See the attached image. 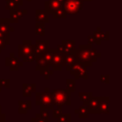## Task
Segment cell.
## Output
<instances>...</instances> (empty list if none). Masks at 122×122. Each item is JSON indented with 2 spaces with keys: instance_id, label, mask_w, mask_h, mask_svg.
Here are the masks:
<instances>
[{
  "instance_id": "obj_34",
  "label": "cell",
  "mask_w": 122,
  "mask_h": 122,
  "mask_svg": "<svg viewBox=\"0 0 122 122\" xmlns=\"http://www.w3.org/2000/svg\"><path fill=\"white\" fill-rule=\"evenodd\" d=\"M0 87L10 89V79H0Z\"/></svg>"
},
{
  "instance_id": "obj_23",
  "label": "cell",
  "mask_w": 122,
  "mask_h": 122,
  "mask_svg": "<svg viewBox=\"0 0 122 122\" xmlns=\"http://www.w3.org/2000/svg\"><path fill=\"white\" fill-rule=\"evenodd\" d=\"M45 23L42 22H36L35 23V33L40 36L45 35Z\"/></svg>"
},
{
  "instance_id": "obj_8",
  "label": "cell",
  "mask_w": 122,
  "mask_h": 122,
  "mask_svg": "<svg viewBox=\"0 0 122 122\" xmlns=\"http://www.w3.org/2000/svg\"><path fill=\"white\" fill-rule=\"evenodd\" d=\"M5 65L9 67L10 71H17L19 67L23 66V61H20L18 57H15L13 52H10V56L5 58Z\"/></svg>"
},
{
  "instance_id": "obj_45",
  "label": "cell",
  "mask_w": 122,
  "mask_h": 122,
  "mask_svg": "<svg viewBox=\"0 0 122 122\" xmlns=\"http://www.w3.org/2000/svg\"><path fill=\"white\" fill-rule=\"evenodd\" d=\"M1 91H2V87H0V92H1Z\"/></svg>"
},
{
  "instance_id": "obj_10",
  "label": "cell",
  "mask_w": 122,
  "mask_h": 122,
  "mask_svg": "<svg viewBox=\"0 0 122 122\" xmlns=\"http://www.w3.org/2000/svg\"><path fill=\"white\" fill-rule=\"evenodd\" d=\"M76 51L77 49H73L70 53H68L67 55H65V68L67 71H70V69L71 68L72 65H74L78 59H77V56H76Z\"/></svg>"
},
{
  "instance_id": "obj_27",
  "label": "cell",
  "mask_w": 122,
  "mask_h": 122,
  "mask_svg": "<svg viewBox=\"0 0 122 122\" xmlns=\"http://www.w3.org/2000/svg\"><path fill=\"white\" fill-rule=\"evenodd\" d=\"M66 89L71 92H75V79H67L66 80Z\"/></svg>"
},
{
  "instance_id": "obj_25",
  "label": "cell",
  "mask_w": 122,
  "mask_h": 122,
  "mask_svg": "<svg viewBox=\"0 0 122 122\" xmlns=\"http://www.w3.org/2000/svg\"><path fill=\"white\" fill-rule=\"evenodd\" d=\"M50 68H51V67H47V68H44V69H42V70L39 71L40 74H41L42 76H44V78H45L46 80H48V79L53 74V70H52V69H50Z\"/></svg>"
},
{
  "instance_id": "obj_29",
  "label": "cell",
  "mask_w": 122,
  "mask_h": 122,
  "mask_svg": "<svg viewBox=\"0 0 122 122\" xmlns=\"http://www.w3.org/2000/svg\"><path fill=\"white\" fill-rule=\"evenodd\" d=\"M62 106H55V108L52 109V117L53 118H58L62 115Z\"/></svg>"
},
{
  "instance_id": "obj_40",
  "label": "cell",
  "mask_w": 122,
  "mask_h": 122,
  "mask_svg": "<svg viewBox=\"0 0 122 122\" xmlns=\"http://www.w3.org/2000/svg\"><path fill=\"white\" fill-rule=\"evenodd\" d=\"M0 122H6V115H5V113L2 112L1 106H0Z\"/></svg>"
},
{
  "instance_id": "obj_42",
  "label": "cell",
  "mask_w": 122,
  "mask_h": 122,
  "mask_svg": "<svg viewBox=\"0 0 122 122\" xmlns=\"http://www.w3.org/2000/svg\"><path fill=\"white\" fill-rule=\"evenodd\" d=\"M57 1H58V2H59V3H60V4H63V3H64V1H65V0H57Z\"/></svg>"
},
{
  "instance_id": "obj_21",
  "label": "cell",
  "mask_w": 122,
  "mask_h": 122,
  "mask_svg": "<svg viewBox=\"0 0 122 122\" xmlns=\"http://www.w3.org/2000/svg\"><path fill=\"white\" fill-rule=\"evenodd\" d=\"M35 61H36V66H35V70H36V71H40V70H42V69H44V68L50 67L49 63H48L42 56L39 57V58H36Z\"/></svg>"
},
{
  "instance_id": "obj_11",
  "label": "cell",
  "mask_w": 122,
  "mask_h": 122,
  "mask_svg": "<svg viewBox=\"0 0 122 122\" xmlns=\"http://www.w3.org/2000/svg\"><path fill=\"white\" fill-rule=\"evenodd\" d=\"M100 100H101V96H93V95L92 96V98L90 99V101L87 104V107H88L90 113H96L97 114Z\"/></svg>"
},
{
  "instance_id": "obj_1",
  "label": "cell",
  "mask_w": 122,
  "mask_h": 122,
  "mask_svg": "<svg viewBox=\"0 0 122 122\" xmlns=\"http://www.w3.org/2000/svg\"><path fill=\"white\" fill-rule=\"evenodd\" d=\"M49 88H45L44 92H35V105L36 106H41L47 111L52 110L53 107H55L53 98L51 95V92H49Z\"/></svg>"
},
{
  "instance_id": "obj_15",
  "label": "cell",
  "mask_w": 122,
  "mask_h": 122,
  "mask_svg": "<svg viewBox=\"0 0 122 122\" xmlns=\"http://www.w3.org/2000/svg\"><path fill=\"white\" fill-rule=\"evenodd\" d=\"M36 92L35 83H24L22 85V95L24 97H30L32 92Z\"/></svg>"
},
{
  "instance_id": "obj_6",
  "label": "cell",
  "mask_w": 122,
  "mask_h": 122,
  "mask_svg": "<svg viewBox=\"0 0 122 122\" xmlns=\"http://www.w3.org/2000/svg\"><path fill=\"white\" fill-rule=\"evenodd\" d=\"M49 40H36L33 45V52L35 54V59L43 55V53L49 49Z\"/></svg>"
},
{
  "instance_id": "obj_38",
  "label": "cell",
  "mask_w": 122,
  "mask_h": 122,
  "mask_svg": "<svg viewBox=\"0 0 122 122\" xmlns=\"http://www.w3.org/2000/svg\"><path fill=\"white\" fill-rule=\"evenodd\" d=\"M88 44H91V45L95 44V38H94V36L92 34L88 36Z\"/></svg>"
},
{
  "instance_id": "obj_12",
  "label": "cell",
  "mask_w": 122,
  "mask_h": 122,
  "mask_svg": "<svg viewBox=\"0 0 122 122\" xmlns=\"http://www.w3.org/2000/svg\"><path fill=\"white\" fill-rule=\"evenodd\" d=\"M27 13H28L27 10H19V8L10 10V20L11 23H17L19 19L24 14H27Z\"/></svg>"
},
{
  "instance_id": "obj_13",
  "label": "cell",
  "mask_w": 122,
  "mask_h": 122,
  "mask_svg": "<svg viewBox=\"0 0 122 122\" xmlns=\"http://www.w3.org/2000/svg\"><path fill=\"white\" fill-rule=\"evenodd\" d=\"M60 7H62V4H60L57 0H47L44 3V10L49 14H52Z\"/></svg>"
},
{
  "instance_id": "obj_20",
  "label": "cell",
  "mask_w": 122,
  "mask_h": 122,
  "mask_svg": "<svg viewBox=\"0 0 122 122\" xmlns=\"http://www.w3.org/2000/svg\"><path fill=\"white\" fill-rule=\"evenodd\" d=\"M74 112H75V114L78 115L79 118H88L89 117V114H90V112L88 110V107L85 104H83L80 107H78L77 109H75L74 110Z\"/></svg>"
},
{
  "instance_id": "obj_31",
  "label": "cell",
  "mask_w": 122,
  "mask_h": 122,
  "mask_svg": "<svg viewBox=\"0 0 122 122\" xmlns=\"http://www.w3.org/2000/svg\"><path fill=\"white\" fill-rule=\"evenodd\" d=\"M19 8L17 6V4L15 3L14 0H6V10H12V9H16Z\"/></svg>"
},
{
  "instance_id": "obj_19",
  "label": "cell",
  "mask_w": 122,
  "mask_h": 122,
  "mask_svg": "<svg viewBox=\"0 0 122 122\" xmlns=\"http://www.w3.org/2000/svg\"><path fill=\"white\" fill-rule=\"evenodd\" d=\"M49 13L45 10H35V20L36 22H42V23H48L50 21Z\"/></svg>"
},
{
  "instance_id": "obj_3",
  "label": "cell",
  "mask_w": 122,
  "mask_h": 122,
  "mask_svg": "<svg viewBox=\"0 0 122 122\" xmlns=\"http://www.w3.org/2000/svg\"><path fill=\"white\" fill-rule=\"evenodd\" d=\"M92 48V45L91 44H86V45L80 44L76 51V56L78 61L87 67H90L92 65V61L90 54V50Z\"/></svg>"
},
{
  "instance_id": "obj_26",
  "label": "cell",
  "mask_w": 122,
  "mask_h": 122,
  "mask_svg": "<svg viewBox=\"0 0 122 122\" xmlns=\"http://www.w3.org/2000/svg\"><path fill=\"white\" fill-rule=\"evenodd\" d=\"M61 45H63L69 51H72L73 49H75V42L73 40H62Z\"/></svg>"
},
{
  "instance_id": "obj_33",
  "label": "cell",
  "mask_w": 122,
  "mask_h": 122,
  "mask_svg": "<svg viewBox=\"0 0 122 122\" xmlns=\"http://www.w3.org/2000/svg\"><path fill=\"white\" fill-rule=\"evenodd\" d=\"M57 122H71V114L70 113H65L57 118Z\"/></svg>"
},
{
  "instance_id": "obj_14",
  "label": "cell",
  "mask_w": 122,
  "mask_h": 122,
  "mask_svg": "<svg viewBox=\"0 0 122 122\" xmlns=\"http://www.w3.org/2000/svg\"><path fill=\"white\" fill-rule=\"evenodd\" d=\"M99 113H110V97L109 96H101V100L98 107V112Z\"/></svg>"
},
{
  "instance_id": "obj_30",
  "label": "cell",
  "mask_w": 122,
  "mask_h": 122,
  "mask_svg": "<svg viewBox=\"0 0 122 122\" xmlns=\"http://www.w3.org/2000/svg\"><path fill=\"white\" fill-rule=\"evenodd\" d=\"M22 61L23 62H32V61H35V54L33 51L26 54L23 58H22Z\"/></svg>"
},
{
  "instance_id": "obj_37",
  "label": "cell",
  "mask_w": 122,
  "mask_h": 122,
  "mask_svg": "<svg viewBox=\"0 0 122 122\" xmlns=\"http://www.w3.org/2000/svg\"><path fill=\"white\" fill-rule=\"evenodd\" d=\"M40 115L42 116V117H44V118H47V119H49V113H48V111L46 110V109H44L43 107H41L40 106Z\"/></svg>"
},
{
  "instance_id": "obj_18",
  "label": "cell",
  "mask_w": 122,
  "mask_h": 122,
  "mask_svg": "<svg viewBox=\"0 0 122 122\" xmlns=\"http://www.w3.org/2000/svg\"><path fill=\"white\" fill-rule=\"evenodd\" d=\"M31 109L30 100H19L18 101V113L25 114Z\"/></svg>"
},
{
  "instance_id": "obj_7",
  "label": "cell",
  "mask_w": 122,
  "mask_h": 122,
  "mask_svg": "<svg viewBox=\"0 0 122 122\" xmlns=\"http://www.w3.org/2000/svg\"><path fill=\"white\" fill-rule=\"evenodd\" d=\"M64 66H65V55H63L62 53H60L56 51L52 56L51 63L50 67H51L53 71H60V70H62V67H64Z\"/></svg>"
},
{
  "instance_id": "obj_17",
  "label": "cell",
  "mask_w": 122,
  "mask_h": 122,
  "mask_svg": "<svg viewBox=\"0 0 122 122\" xmlns=\"http://www.w3.org/2000/svg\"><path fill=\"white\" fill-rule=\"evenodd\" d=\"M10 20L8 18H0V30L6 33H10L14 31V28L10 25Z\"/></svg>"
},
{
  "instance_id": "obj_43",
  "label": "cell",
  "mask_w": 122,
  "mask_h": 122,
  "mask_svg": "<svg viewBox=\"0 0 122 122\" xmlns=\"http://www.w3.org/2000/svg\"><path fill=\"white\" fill-rule=\"evenodd\" d=\"M30 122H35V119H34V117H32L31 119H30Z\"/></svg>"
},
{
  "instance_id": "obj_24",
  "label": "cell",
  "mask_w": 122,
  "mask_h": 122,
  "mask_svg": "<svg viewBox=\"0 0 122 122\" xmlns=\"http://www.w3.org/2000/svg\"><path fill=\"white\" fill-rule=\"evenodd\" d=\"M51 15H52L53 18H62V19H64V18L67 17V13H66V11L64 10L63 7L58 8V9H57Z\"/></svg>"
},
{
  "instance_id": "obj_44",
  "label": "cell",
  "mask_w": 122,
  "mask_h": 122,
  "mask_svg": "<svg viewBox=\"0 0 122 122\" xmlns=\"http://www.w3.org/2000/svg\"><path fill=\"white\" fill-rule=\"evenodd\" d=\"M81 1H83V2H91L92 0H81Z\"/></svg>"
},
{
  "instance_id": "obj_2",
  "label": "cell",
  "mask_w": 122,
  "mask_h": 122,
  "mask_svg": "<svg viewBox=\"0 0 122 122\" xmlns=\"http://www.w3.org/2000/svg\"><path fill=\"white\" fill-rule=\"evenodd\" d=\"M51 95L55 106H70L71 105V92L67 89H53Z\"/></svg>"
},
{
  "instance_id": "obj_46",
  "label": "cell",
  "mask_w": 122,
  "mask_h": 122,
  "mask_svg": "<svg viewBox=\"0 0 122 122\" xmlns=\"http://www.w3.org/2000/svg\"><path fill=\"white\" fill-rule=\"evenodd\" d=\"M28 1H29V2H30V1H31V0H28Z\"/></svg>"
},
{
  "instance_id": "obj_39",
  "label": "cell",
  "mask_w": 122,
  "mask_h": 122,
  "mask_svg": "<svg viewBox=\"0 0 122 122\" xmlns=\"http://www.w3.org/2000/svg\"><path fill=\"white\" fill-rule=\"evenodd\" d=\"M6 46H7V44L5 43V41L0 39V52H2V51L6 49Z\"/></svg>"
},
{
  "instance_id": "obj_16",
  "label": "cell",
  "mask_w": 122,
  "mask_h": 122,
  "mask_svg": "<svg viewBox=\"0 0 122 122\" xmlns=\"http://www.w3.org/2000/svg\"><path fill=\"white\" fill-rule=\"evenodd\" d=\"M92 35L95 38V44L96 45H100L103 40H109V31L103 32L101 30V28H99V27L96 28V30H94Z\"/></svg>"
},
{
  "instance_id": "obj_9",
  "label": "cell",
  "mask_w": 122,
  "mask_h": 122,
  "mask_svg": "<svg viewBox=\"0 0 122 122\" xmlns=\"http://www.w3.org/2000/svg\"><path fill=\"white\" fill-rule=\"evenodd\" d=\"M33 51V45L30 40H23L18 45V58H23L26 54Z\"/></svg>"
},
{
  "instance_id": "obj_5",
  "label": "cell",
  "mask_w": 122,
  "mask_h": 122,
  "mask_svg": "<svg viewBox=\"0 0 122 122\" xmlns=\"http://www.w3.org/2000/svg\"><path fill=\"white\" fill-rule=\"evenodd\" d=\"M83 3L81 0H65L62 7L67 14H77L83 8Z\"/></svg>"
},
{
  "instance_id": "obj_28",
  "label": "cell",
  "mask_w": 122,
  "mask_h": 122,
  "mask_svg": "<svg viewBox=\"0 0 122 122\" xmlns=\"http://www.w3.org/2000/svg\"><path fill=\"white\" fill-rule=\"evenodd\" d=\"M90 54H91V58H92V63H93V62H96L97 59L101 57V53L98 52V51H97L96 49H93V48H92V49L90 50Z\"/></svg>"
},
{
  "instance_id": "obj_4",
  "label": "cell",
  "mask_w": 122,
  "mask_h": 122,
  "mask_svg": "<svg viewBox=\"0 0 122 122\" xmlns=\"http://www.w3.org/2000/svg\"><path fill=\"white\" fill-rule=\"evenodd\" d=\"M70 73L71 75H73L74 79H76V80L81 79V78L87 80L89 78V73H88L87 66L83 65L79 61H77L74 65L71 66V68L70 69Z\"/></svg>"
},
{
  "instance_id": "obj_36",
  "label": "cell",
  "mask_w": 122,
  "mask_h": 122,
  "mask_svg": "<svg viewBox=\"0 0 122 122\" xmlns=\"http://www.w3.org/2000/svg\"><path fill=\"white\" fill-rule=\"evenodd\" d=\"M100 81L102 83H105V84H109L110 83V75L109 74H102L100 76Z\"/></svg>"
},
{
  "instance_id": "obj_41",
  "label": "cell",
  "mask_w": 122,
  "mask_h": 122,
  "mask_svg": "<svg viewBox=\"0 0 122 122\" xmlns=\"http://www.w3.org/2000/svg\"><path fill=\"white\" fill-rule=\"evenodd\" d=\"M14 1H15V3L17 4V6H18V7L23 5V0H14Z\"/></svg>"
},
{
  "instance_id": "obj_32",
  "label": "cell",
  "mask_w": 122,
  "mask_h": 122,
  "mask_svg": "<svg viewBox=\"0 0 122 122\" xmlns=\"http://www.w3.org/2000/svg\"><path fill=\"white\" fill-rule=\"evenodd\" d=\"M0 39L4 40L7 45L10 44V33H6V32H3V31L0 30Z\"/></svg>"
},
{
  "instance_id": "obj_22",
  "label": "cell",
  "mask_w": 122,
  "mask_h": 122,
  "mask_svg": "<svg viewBox=\"0 0 122 122\" xmlns=\"http://www.w3.org/2000/svg\"><path fill=\"white\" fill-rule=\"evenodd\" d=\"M78 96H79L80 101H81L83 104L87 105L88 102L90 101V99L92 98V93L91 92H79V93H78Z\"/></svg>"
},
{
  "instance_id": "obj_35",
  "label": "cell",
  "mask_w": 122,
  "mask_h": 122,
  "mask_svg": "<svg viewBox=\"0 0 122 122\" xmlns=\"http://www.w3.org/2000/svg\"><path fill=\"white\" fill-rule=\"evenodd\" d=\"M34 119H35V122H49V119L42 117L40 113H36L34 116Z\"/></svg>"
}]
</instances>
